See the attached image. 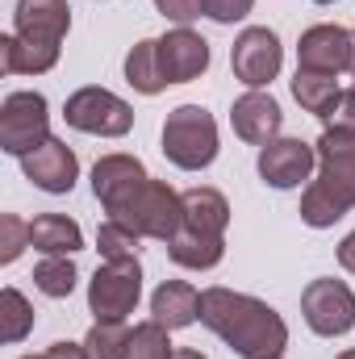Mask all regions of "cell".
I'll use <instances>...</instances> for the list:
<instances>
[{
    "label": "cell",
    "mask_w": 355,
    "mask_h": 359,
    "mask_svg": "<svg viewBox=\"0 0 355 359\" xmlns=\"http://www.w3.org/2000/svg\"><path fill=\"white\" fill-rule=\"evenodd\" d=\"M201 322L243 359H280L288 347V326L267 301L222 284L201 292Z\"/></svg>",
    "instance_id": "obj_1"
},
{
    "label": "cell",
    "mask_w": 355,
    "mask_h": 359,
    "mask_svg": "<svg viewBox=\"0 0 355 359\" xmlns=\"http://www.w3.org/2000/svg\"><path fill=\"white\" fill-rule=\"evenodd\" d=\"M314 147H318V180H309L301 192V222L326 230L355 209V134L322 130Z\"/></svg>",
    "instance_id": "obj_2"
},
{
    "label": "cell",
    "mask_w": 355,
    "mask_h": 359,
    "mask_svg": "<svg viewBox=\"0 0 355 359\" xmlns=\"http://www.w3.org/2000/svg\"><path fill=\"white\" fill-rule=\"evenodd\" d=\"M163 155L180 172H205L217 159V121L201 104H180L163 121Z\"/></svg>",
    "instance_id": "obj_3"
},
{
    "label": "cell",
    "mask_w": 355,
    "mask_h": 359,
    "mask_svg": "<svg viewBox=\"0 0 355 359\" xmlns=\"http://www.w3.org/2000/svg\"><path fill=\"white\" fill-rule=\"evenodd\" d=\"M113 222H126L130 230H138L142 238H155V243H172L180 230H184V201L172 184L163 180H147L117 213Z\"/></svg>",
    "instance_id": "obj_4"
},
{
    "label": "cell",
    "mask_w": 355,
    "mask_h": 359,
    "mask_svg": "<svg viewBox=\"0 0 355 359\" xmlns=\"http://www.w3.org/2000/svg\"><path fill=\"white\" fill-rule=\"evenodd\" d=\"M51 138V104L42 92H8L0 104V151L25 159Z\"/></svg>",
    "instance_id": "obj_5"
},
{
    "label": "cell",
    "mask_w": 355,
    "mask_h": 359,
    "mask_svg": "<svg viewBox=\"0 0 355 359\" xmlns=\"http://www.w3.org/2000/svg\"><path fill=\"white\" fill-rule=\"evenodd\" d=\"M142 297V264L138 259H113L100 264L88 280V309L96 322H126L138 309Z\"/></svg>",
    "instance_id": "obj_6"
},
{
    "label": "cell",
    "mask_w": 355,
    "mask_h": 359,
    "mask_svg": "<svg viewBox=\"0 0 355 359\" xmlns=\"http://www.w3.org/2000/svg\"><path fill=\"white\" fill-rule=\"evenodd\" d=\"M63 117H67L72 130L96 134V138H121V134L134 130V109H130L117 92L96 88V84L72 92L67 104H63Z\"/></svg>",
    "instance_id": "obj_7"
},
{
    "label": "cell",
    "mask_w": 355,
    "mask_h": 359,
    "mask_svg": "<svg viewBox=\"0 0 355 359\" xmlns=\"http://www.w3.org/2000/svg\"><path fill=\"white\" fill-rule=\"evenodd\" d=\"M301 318L314 334L322 339H339L355 326V292L343 280H309L305 292H301Z\"/></svg>",
    "instance_id": "obj_8"
},
{
    "label": "cell",
    "mask_w": 355,
    "mask_h": 359,
    "mask_svg": "<svg viewBox=\"0 0 355 359\" xmlns=\"http://www.w3.org/2000/svg\"><path fill=\"white\" fill-rule=\"evenodd\" d=\"M280 63H284V46H280L276 29H267V25H247L230 46L234 80L247 88H267L280 76Z\"/></svg>",
    "instance_id": "obj_9"
},
{
    "label": "cell",
    "mask_w": 355,
    "mask_h": 359,
    "mask_svg": "<svg viewBox=\"0 0 355 359\" xmlns=\"http://www.w3.org/2000/svg\"><path fill=\"white\" fill-rule=\"evenodd\" d=\"M255 168H260V180L280 188V192L301 188L318 168V147L305 142V138H272L267 147H260V163Z\"/></svg>",
    "instance_id": "obj_10"
},
{
    "label": "cell",
    "mask_w": 355,
    "mask_h": 359,
    "mask_svg": "<svg viewBox=\"0 0 355 359\" xmlns=\"http://www.w3.org/2000/svg\"><path fill=\"white\" fill-rule=\"evenodd\" d=\"M351 55L355 29H347V25H309L297 42V67L301 72L339 76V72H351Z\"/></svg>",
    "instance_id": "obj_11"
},
{
    "label": "cell",
    "mask_w": 355,
    "mask_h": 359,
    "mask_svg": "<svg viewBox=\"0 0 355 359\" xmlns=\"http://www.w3.org/2000/svg\"><path fill=\"white\" fill-rule=\"evenodd\" d=\"M151 180V172L142 168V159L138 155H121V151H113V155H100L96 163H92V192H96V201L105 205V213L113 217L142 184Z\"/></svg>",
    "instance_id": "obj_12"
},
{
    "label": "cell",
    "mask_w": 355,
    "mask_h": 359,
    "mask_svg": "<svg viewBox=\"0 0 355 359\" xmlns=\"http://www.w3.org/2000/svg\"><path fill=\"white\" fill-rule=\"evenodd\" d=\"M67 29H72L67 0H17V8H13V34L34 46L63 50Z\"/></svg>",
    "instance_id": "obj_13"
},
{
    "label": "cell",
    "mask_w": 355,
    "mask_h": 359,
    "mask_svg": "<svg viewBox=\"0 0 355 359\" xmlns=\"http://www.w3.org/2000/svg\"><path fill=\"white\" fill-rule=\"evenodd\" d=\"M21 172H25V180H29L34 188L51 192V196H63V192H72L76 180H80V159H76V151H72L63 138H46L38 151H29V155L21 159Z\"/></svg>",
    "instance_id": "obj_14"
},
{
    "label": "cell",
    "mask_w": 355,
    "mask_h": 359,
    "mask_svg": "<svg viewBox=\"0 0 355 359\" xmlns=\"http://www.w3.org/2000/svg\"><path fill=\"white\" fill-rule=\"evenodd\" d=\"M159 67H163V80L168 84H192L209 72V42L188 29V25H176L159 38Z\"/></svg>",
    "instance_id": "obj_15"
},
{
    "label": "cell",
    "mask_w": 355,
    "mask_h": 359,
    "mask_svg": "<svg viewBox=\"0 0 355 359\" xmlns=\"http://www.w3.org/2000/svg\"><path fill=\"white\" fill-rule=\"evenodd\" d=\"M230 126L243 142L251 147H267L272 138H280V126H284V113L276 104V96H267L264 88H247L234 109H230Z\"/></svg>",
    "instance_id": "obj_16"
},
{
    "label": "cell",
    "mask_w": 355,
    "mask_h": 359,
    "mask_svg": "<svg viewBox=\"0 0 355 359\" xmlns=\"http://www.w3.org/2000/svg\"><path fill=\"white\" fill-rule=\"evenodd\" d=\"M184 201V230L188 234H205V238H226V226H230V201L217 192V188H184L180 192Z\"/></svg>",
    "instance_id": "obj_17"
},
{
    "label": "cell",
    "mask_w": 355,
    "mask_h": 359,
    "mask_svg": "<svg viewBox=\"0 0 355 359\" xmlns=\"http://www.w3.org/2000/svg\"><path fill=\"white\" fill-rule=\"evenodd\" d=\"M151 318L168 330H184L201 318V292L188 280H163L151 292Z\"/></svg>",
    "instance_id": "obj_18"
},
{
    "label": "cell",
    "mask_w": 355,
    "mask_h": 359,
    "mask_svg": "<svg viewBox=\"0 0 355 359\" xmlns=\"http://www.w3.org/2000/svg\"><path fill=\"white\" fill-rule=\"evenodd\" d=\"M29 247L42 255H76V251H84V230L76 217L42 213L29 222Z\"/></svg>",
    "instance_id": "obj_19"
},
{
    "label": "cell",
    "mask_w": 355,
    "mask_h": 359,
    "mask_svg": "<svg viewBox=\"0 0 355 359\" xmlns=\"http://www.w3.org/2000/svg\"><path fill=\"white\" fill-rule=\"evenodd\" d=\"M126 84L134 92H142V96H159L168 88L163 67H159V38H142V42L130 46V55H126Z\"/></svg>",
    "instance_id": "obj_20"
},
{
    "label": "cell",
    "mask_w": 355,
    "mask_h": 359,
    "mask_svg": "<svg viewBox=\"0 0 355 359\" xmlns=\"http://www.w3.org/2000/svg\"><path fill=\"white\" fill-rule=\"evenodd\" d=\"M59 63V50H46V46H34L17 34H4L0 38V67L8 76H42Z\"/></svg>",
    "instance_id": "obj_21"
},
{
    "label": "cell",
    "mask_w": 355,
    "mask_h": 359,
    "mask_svg": "<svg viewBox=\"0 0 355 359\" xmlns=\"http://www.w3.org/2000/svg\"><path fill=\"white\" fill-rule=\"evenodd\" d=\"M168 255H172V264L188 271H209L222 264V255H226V238H205V234H188V230H180L176 238L168 243Z\"/></svg>",
    "instance_id": "obj_22"
},
{
    "label": "cell",
    "mask_w": 355,
    "mask_h": 359,
    "mask_svg": "<svg viewBox=\"0 0 355 359\" xmlns=\"http://www.w3.org/2000/svg\"><path fill=\"white\" fill-rule=\"evenodd\" d=\"M293 96H297V104L305 109V113H314L318 121L335 109V100H339V80L335 76H322V72H301L297 67V76H293Z\"/></svg>",
    "instance_id": "obj_23"
},
{
    "label": "cell",
    "mask_w": 355,
    "mask_h": 359,
    "mask_svg": "<svg viewBox=\"0 0 355 359\" xmlns=\"http://www.w3.org/2000/svg\"><path fill=\"white\" fill-rule=\"evenodd\" d=\"M76 280H80V271L72 264V255H42V264L34 268V288L42 297H51V301L72 297L76 292Z\"/></svg>",
    "instance_id": "obj_24"
},
{
    "label": "cell",
    "mask_w": 355,
    "mask_h": 359,
    "mask_svg": "<svg viewBox=\"0 0 355 359\" xmlns=\"http://www.w3.org/2000/svg\"><path fill=\"white\" fill-rule=\"evenodd\" d=\"M34 330V305L25 301L21 288H4L0 292V339L4 343H21L25 334Z\"/></svg>",
    "instance_id": "obj_25"
},
{
    "label": "cell",
    "mask_w": 355,
    "mask_h": 359,
    "mask_svg": "<svg viewBox=\"0 0 355 359\" xmlns=\"http://www.w3.org/2000/svg\"><path fill=\"white\" fill-rule=\"evenodd\" d=\"M168 334H172V330L159 326L155 318H151V322H138V326L130 330V339H126V355L121 359H172L176 347H172Z\"/></svg>",
    "instance_id": "obj_26"
},
{
    "label": "cell",
    "mask_w": 355,
    "mask_h": 359,
    "mask_svg": "<svg viewBox=\"0 0 355 359\" xmlns=\"http://www.w3.org/2000/svg\"><path fill=\"white\" fill-rule=\"evenodd\" d=\"M138 243H142V234L130 230L126 222H113V217L96 230V251H100L105 264H113V259H138Z\"/></svg>",
    "instance_id": "obj_27"
},
{
    "label": "cell",
    "mask_w": 355,
    "mask_h": 359,
    "mask_svg": "<svg viewBox=\"0 0 355 359\" xmlns=\"http://www.w3.org/2000/svg\"><path fill=\"white\" fill-rule=\"evenodd\" d=\"M126 339H130L126 322H96L84 334V351H88V359H121L126 355Z\"/></svg>",
    "instance_id": "obj_28"
},
{
    "label": "cell",
    "mask_w": 355,
    "mask_h": 359,
    "mask_svg": "<svg viewBox=\"0 0 355 359\" xmlns=\"http://www.w3.org/2000/svg\"><path fill=\"white\" fill-rule=\"evenodd\" d=\"M25 247H29V222H21L17 213H4L0 217V264H13Z\"/></svg>",
    "instance_id": "obj_29"
},
{
    "label": "cell",
    "mask_w": 355,
    "mask_h": 359,
    "mask_svg": "<svg viewBox=\"0 0 355 359\" xmlns=\"http://www.w3.org/2000/svg\"><path fill=\"white\" fill-rule=\"evenodd\" d=\"M201 8H205L209 21H217V25H234V21H243V17L255 8V0H201Z\"/></svg>",
    "instance_id": "obj_30"
},
{
    "label": "cell",
    "mask_w": 355,
    "mask_h": 359,
    "mask_svg": "<svg viewBox=\"0 0 355 359\" xmlns=\"http://www.w3.org/2000/svg\"><path fill=\"white\" fill-rule=\"evenodd\" d=\"M322 126H326V130H343V134H355V88L339 92V100H335V109L322 117Z\"/></svg>",
    "instance_id": "obj_31"
},
{
    "label": "cell",
    "mask_w": 355,
    "mask_h": 359,
    "mask_svg": "<svg viewBox=\"0 0 355 359\" xmlns=\"http://www.w3.org/2000/svg\"><path fill=\"white\" fill-rule=\"evenodd\" d=\"M155 8L168 17V21H176V25H188V21H196L205 8H201V0H155Z\"/></svg>",
    "instance_id": "obj_32"
},
{
    "label": "cell",
    "mask_w": 355,
    "mask_h": 359,
    "mask_svg": "<svg viewBox=\"0 0 355 359\" xmlns=\"http://www.w3.org/2000/svg\"><path fill=\"white\" fill-rule=\"evenodd\" d=\"M42 355L46 359H88V351H84V343H51Z\"/></svg>",
    "instance_id": "obj_33"
},
{
    "label": "cell",
    "mask_w": 355,
    "mask_h": 359,
    "mask_svg": "<svg viewBox=\"0 0 355 359\" xmlns=\"http://www.w3.org/2000/svg\"><path fill=\"white\" fill-rule=\"evenodd\" d=\"M339 264H343V268L355 276V230L343 238V243H339Z\"/></svg>",
    "instance_id": "obj_34"
},
{
    "label": "cell",
    "mask_w": 355,
    "mask_h": 359,
    "mask_svg": "<svg viewBox=\"0 0 355 359\" xmlns=\"http://www.w3.org/2000/svg\"><path fill=\"white\" fill-rule=\"evenodd\" d=\"M172 359H209V355H201V351H192V347H176Z\"/></svg>",
    "instance_id": "obj_35"
},
{
    "label": "cell",
    "mask_w": 355,
    "mask_h": 359,
    "mask_svg": "<svg viewBox=\"0 0 355 359\" xmlns=\"http://www.w3.org/2000/svg\"><path fill=\"white\" fill-rule=\"evenodd\" d=\"M335 359H355V347H347V351H339Z\"/></svg>",
    "instance_id": "obj_36"
},
{
    "label": "cell",
    "mask_w": 355,
    "mask_h": 359,
    "mask_svg": "<svg viewBox=\"0 0 355 359\" xmlns=\"http://www.w3.org/2000/svg\"><path fill=\"white\" fill-rule=\"evenodd\" d=\"M314 4H335V0H314Z\"/></svg>",
    "instance_id": "obj_37"
},
{
    "label": "cell",
    "mask_w": 355,
    "mask_h": 359,
    "mask_svg": "<svg viewBox=\"0 0 355 359\" xmlns=\"http://www.w3.org/2000/svg\"><path fill=\"white\" fill-rule=\"evenodd\" d=\"M21 359H46V355H21Z\"/></svg>",
    "instance_id": "obj_38"
},
{
    "label": "cell",
    "mask_w": 355,
    "mask_h": 359,
    "mask_svg": "<svg viewBox=\"0 0 355 359\" xmlns=\"http://www.w3.org/2000/svg\"><path fill=\"white\" fill-rule=\"evenodd\" d=\"M351 88H355V84H351Z\"/></svg>",
    "instance_id": "obj_39"
},
{
    "label": "cell",
    "mask_w": 355,
    "mask_h": 359,
    "mask_svg": "<svg viewBox=\"0 0 355 359\" xmlns=\"http://www.w3.org/2000/svg\"><path fill=\"white\" fill-rule=\"evenodd\" d=\"M280 359H284V355H280Z\"/></svg>",
    "instance_id": "obj_40"
}]
</instances>
